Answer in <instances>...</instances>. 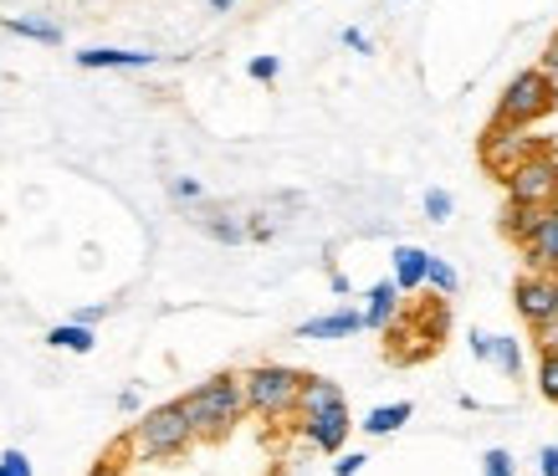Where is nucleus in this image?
Masks as SVG:
<instances>
[{
    "label": "nucleus",
    "mask_w": 558,
    "mask_h": 476,
    "mask_svg": "<svg viewBox=\"0 0 558 476\" xmlns=\"http://www.w3.org/2000/svg\"><path fill=\"white\" fill-rule=\"evenodd\" d=\"M487 364H497V369H502L508 379H518V369H523V354H518V343H512V339H492Z\"/></svg>",
    "instance_id": "5701e85b"
},
{
    "label": "nucleus",
    "mask_w": 558,
    "mask_h": 476,
    "mask_svg": "<svg viewBox=\"0 0 558 476\" xmlns=\"http://www.w3.org/2000/svg\"><path fill=\"white\" fill-rule=\"evenodd\" d=\"M123 451L134 461H180L195 451V436H190L180 405H154L138 415V426L123 430Z\"/></svg>",
    "instance_id": "7ed1b4c3"
},
{
    "label": "nucleus",
    "mask_w": 558,
    "mask_h": 476,
    "mask_svg": "<svg viewBox=\"0 0 558 476\" xmlns=\"http://www.w3.org/2000/svg\"><path fill=\"white\" fill-rule=\"evenodd\" d=\"M395 313H400V288H395V282L385 277V282H374V288H369V307H364L359 318H364V328H374V333H385Z\"/></svg>",
    "instance_id": "dca6fc26"
},
{
    "label": "nucleus",
    "mask_w": 558,
    "mask_h": 476,
    "mask_svg": "<svg viewBox=\"0 0 558 476\" xmlns=\"http://www.w3.org/2000/svg\"><path fill=\"white\" fill-rule=\"evenodd\" d=\"M548 210H558V190H554V205H548Z\"/></svg>",
    "instance_id": "4c0bfd02"
},
{
    "label": "nucleus",
    "mask_w": 558,
    "mask_h": 476,
    "mask_svg": "<svg viewBox=\"0 0 558 476\" xmlns=\"http://www.w3.org/2000/svg\"><path fill=\"white\" fill-rule=\"evenodd\" d=\"M508 200L512 205H538V210H548L554 205V190H558V154H533L527 164H518V170L508 174Z\"/></svg>",
    "instance_id": "6e6552de"
},
{
    "label": "nucleus",
    "mask_w": 558,
    "mask_h": 476,
    "mask_svg": "<svg viewBox=\"0 0 558 476\" xmlns=\"http://www.w3.org/2000/svg\"><path fill=\"white\" fill-rule=\"evenodd\" d=\"M533 154H558L554 138L543 134H527V129H482V138H476V164L497 180V185H508V174L518 170V164H527Z\"/></svg>",
    "instance_id": "423d86ee"
},
{
    "label": "nucleus",
    "mask_w": 558,
    "mask_h": 476,
    "mask_svg": "<svg viewBox=\"0 0 558 476\" xmlns=\"http://www.w3.org/2000/svg\"><path fill=\"white\" fill-rule=\"evenodd\" d=\"M246 72H252L256 83H277V72H282V62H277V57H252V62H246Z\"/></svg>",
    "instance_id": "cd10ccee"
},
{
    "label": "nucleus",
    "mask_w": 558,
    "mask_h": 476,
    "mask_svg": "<svg viewBox=\"0 0 558 476\" xmlns=\"http://www.w3.org/2000/svg\"><path fill=\"white\" fill-rule=\"evenodd\" d=\"M538 390H543V400L548 405H558V339H543L538 343Z\"/></svg>",
    "instance_id": "412c9836"
},
{
    "label": "nucleus",
    "mask_w": 558,
    "mask_h": 476,
    "mask_svg": "<svg viewBox=\"0 0 558 476\" xmlns=\"http://www.w3.org/2000/svg\"><path fill=\"white\" fill-rule=\"evenodd\" d=\"M512 307L518 318L533 328V339H558V324H554V277H538V272H523L512 282Z\"/></svg>",
    "instance_id": "0eeeda50"
},
{
    "label": "nucleus",
    "mask_w": 558,
    "mask_h": 476,
    "mask_svg": "<svg viewBox=\"0 0 558 476\" xmlns=\"http://www.w3.org/2000/svg\"><path fill=\"white\" fill-rule=\"evenodd\" d=\"M47 343L51 349H62V354H93V328H77V324H57L47 333Z\"/></svg>",
    "instance_id": "aec40b11"
},
{
    "label": "nucleus",
    "mask_w": 558,
    "mask_h": 476,
    "mask_svg": "<svg viewBox=\"0 0 558 476\" xmlns=\"http://www.w3.org/2000/svg\"><path fill=\"white\" fill-rule=\"evenodd\" d=\"M548 113H558V87L538 68H527L502 87V98L492 108V129H527V123L548 119Z\"/></svg>",
    "instance_id": "39448f33"
},
{
    "label": "nucleus",
    "mask_w": 558,
    "mask_h": 476,
    "mask_svg": "<svg viewBox=\"0 0 558 476\" xmlns=\"http://www.w3.org/2000/svg\"><path fill=\"white\" fill-rule=\"evenodd\" d=\"M451 210H457V200H451V195H446V190H430V195H425V216H430V221H451Z\"/></svg>",
    "instance_id": "a878e982"
},
{
    "label": "nucleus",
    "mask_w": 558,
    "mask_h": 476,
    "mask_svg": "<svg viewBox=\"0 0 558 476\" xmlns=\"http://www.w3.org/2000/svg\"><path fill=\"white\" fill-rule=\"evenodd\" d=\"M425 292H436V297H451V292H457V272H451V261H440V256L425 261Z\"/></svg>",
    "instance_id": "4be33fe9"
},
{
    "label": "nucleus",
    "mask_w": 558,
    "mask_h": 476,
    "mask_svg": "<svg viewBox=\"0 0 558 476\" xmlns=\"http://www.w3.org/2000/svg\"><path fill=\"white\" fill-rule=\"evenodd\" d=\"M231 5H236V0H210V11H231Z\"/></svg>",
    "instance_id": "e433bc0d"
},
{
    "label": "nucleus",
    "mask_w": 558,
    "mask_h": 476,
    "mask_svg": "<svg viewBox=\"0 0 558 476\" xmlns=\"http://www.w3.org/2000/svg\"><path fill=\"white\" fill-rule=\"evenodd\" d=\"M0 26L11 36H26V41H41V47H62V26L47 16H0Z\"/></svg>",
    "instance_id": "a211bd4d"
},
{
    "label": "nucleus",
    "mask_w": 558,
    "mask_h": 476,
    "mask_svg": "<svg viewBox=\"0 0 558 476\" xmlns=\"http://www.w3.org/2000/svg\"><path fill=\"white\" fill-rule=\"evenodd\" d=\"M343 47H354V51H364V57H369V36H364V32H354V26H343Z\"/></svg>",
    "instance_id": "473e14b6"
},
{
    "label": "nucleus",
    "mask_w": 558,
    "mask_h": 476,
    "mask_svg": "<svg viewBox=\"0 0 558 476\" xmlns=\"http://www.w3.org/2000/svg\"><path fill=\"white\" fill-rule=\"evenodd\" d=\"M543 216H548V210H538V205H502V216H497V231H502V236L512 241V246H527V241H533V231H538L543 225Z\"/></svg>",
    "instance_id": "ddd939ff"
},
{
    "label": "nucleus",
    "mask_w": 558,
    "mask_h": 476,
    "mask_svg": "<svg viewBox=\"0 0 558 476\" xmlns=\"http://www.w3.org/2000/svg\"><path fill=\"white\" fill-rule=\"evenodd\" d=\"M389 261H395V277H389V282H395L400 292H421L425 288V261H430V252H421V246H395Z\"/></svg>",
    "instance_id": "2eb2a0df"
},
{
    "label": "nucleus",
    "mask_w": 558,
    "mask_h": 476,
    "mask_svg": "<svg viewBox=\"0 0 558 476\" xmlns=\"http://www.w3.org/2000/svg\"><path fill=\"white\" fill-rule=\"evenodd\" d=\"M298 390H303V369H288V364H252L241 375V400L256 420H288L298 410Z\"/></svg>",
    "instance_id": "20e7f679"
},
{
    "label": "nucleus",
    "mask_w": 558,
    "mask_h": 476,
    "mask_svg": "<svg viewBox=\"0 0 558 476\" xmlns=\"http://www.w3.org/2000/svg\"><path fill=\"white\" fill-rule=\"evenodd\" d=\"M538 72L548 77V83L558 87V32L548 36V47H543V57H538Z\"/></svg>",
    "instance_id": "c85d7f7f"
},
{
    "label": "nucleus",
    "mask_w": 558,
    "mask_h": 476,
    "mask_svg": "<svg viewBox=\"0 0 558 476\" xmlns=\"http://www.w3.org/2000/svg\"><path fill=\"white\" fill-rule=\"evenodd\" d=\"M410 415H415V405H410V400H395V405H379V410H369V415H364V436H389V430H400L410 420Z\"/></svg>",
    "instance_id": "6ab92c4d"
},
{
    "label": "nucleus",
    "mask_w": 558,
    "mask_h": 476,
    "mask_svg": "<svg viewBox=\"0 0 558 476\" xmlns=\"http://www.w3.org/2000/svg\"><path fill=\"white\" fill-rule=\"evenodd\" d=\"M170 200H180V205H195V200H205L201 180H190V174H180V180H170Z\"/></svg>",
    "instance_id": "bb28decb"
},
{
    "label": "nucleus",
    "mask_w": 558,
    "mask_h": 476,
    "mask_svg": "<svg viewBox=\"0 0 558 476\" xmlns=\"http://www.w3.org/2000/svg\"><path fill=\"white\" fill-rule=\"evenodd\" d=\"M487 349H492V333H482V328H472V354L487 364Z\"/></svg>",
    "instance_id": "f704fd0d"
},
{
    "label": "nucleus",
    "mask_w": 558,
    "mask_h": 476,
    "mask_svg": "<svg viewBox=\"0 0 558 476\" xmlns=\"http://www.w3.org/2000/svg\"><path fill=\"white\" fill-rule=\"evenodd\" d=\"M195 225H201L205 236L226 241V246H241V241H246V221H241V216H231V210H216V205H205Z\"/></svg>",
    "instance_id": "f3484780"
},
{
    "label": "nucleus",
    "mask_w": 558,
    "mask_h": 476,
    "mask_svg": "<svg viewBox=\"0 0 558 476\" xmlns=\"http://www.w3.org/2000/svg\"><path fill=\"white\" fill-rule=\"evenodd\" d=\"M292 430H298L313 451H323V456H343L354 420H349V405H339V410H323V415H307V420H298Z\"/></svg>",
    "instance_id": "1a4fd4ad"
},
{
    "label": "nucleus",
    "mask_w": 558,
    "mask_h": 476,
    "mask_svg": "<svg viewBox=\"0 0 558 476\" xmlns=\"http://www.w3.org/2000/svg\"><path fill=\"white\" fill-rule=\"evenodd\" d=\"M359 472H364V456H359V451H349V456L333 461V476H359Z\"/></svg>",
    "instance_id": "7c9ffc66"
},
{
    "label": "nucleus",
    "mask_w": 558,
    "mask_h": 476,
    "mask_svg": "<svg viewBox=\"0 0 558 476\" xmlns=\"http://www.w3.org/2000/svg\"><path fill=\"white\" fill-rule=\"evenodd\" d=\"M129 451H123V436H119V446H113V451H108V456H98L93 461V466H87V476H129Z\"/></svg>",
    "instance_id": "b1692460"
},
{
    "label": "nucleus",
    "mask_w": 558,
    "mask_h": 476,
    "mask_svg": "<svg viewBox=\"0 0 558 476\" xmlns=\"http://www.w3.org/2000/svg\"><path fill=\"white\" fill-rule=\"evenodd\" d=\"M159 57L154 51H129V47H83L77 51V68L87 72H134V68H154Z\"/></svg>",
    "instance_id": "9d476101"
},
{
    "label": "nucleus",
    "mask_w": 558,
    "mask_h": 476,
    "mask_svg": "<svg viewBox=\"0 0 558 476\" xmlns=\"http://www.w3.org/2000/svg\"><path fill=\"white\" fill-rule=\"evenodd\" d=\"M0 476H36L32 461H26V451H5L0 456Z\"/></svg>",
    "instance_id": "c756f323"
},
{
    "label": "nucleus",
    "mask_w": 558,
    "mask_h": 476,
    "mask_svg": "<svg viewBox=\"0 0 558 476\" xmlns=\"http://www.w3.org/2000/svg\"><path fill=\"white\" fill-rule=\"evenodd\" d=\"M482 476H518V466H512V451L492 446L487 456H482Z\"/></svg>",
    "instance_id": "393cba45"
},
{
    "label": "nucleus",
    "mask_w": 558,
    "mask_h": 476,
    "mask_svg": "<svg viewBox=\"0 0 558 476\" xmlns=\"http://www.w3.org/2000/svg\"><path fill=\"white\" fill-rule=\"evenodd\" d=\"M523 267L538 277H554L558 272V210L543 216V225L533 231V241L523 246Z\"/></svg>",
    "instance_id": "9b49d317"
},
{
    "label": "nucleus",
    "mask_w": 558,
    "mask_h": 476,
    "mask_svg": "<svg viewBox=\"0 0 558 476\" xmlns=\"http://www.w3.org/2000/svg\"><path fill=\"white\" fill-rule=\"evenodd\" d=\"M538 476H558V446H543L538 451Z\"/></svg>",
    "instance_id": "2f4dec72"
},
{
    "label": "nucleus",
    "mask_w": 558,
    "mask_h": 476,
    "mask_svg": "<svg viewBox=\"0 0 558 476\" xmlns=\"http://www.w3.org/2000/svg\"><path fill=\"white\" fill-rule=\"evenodd\" d=\"M119 410H123V415H134V410H138V394L123 390V394H119Z\"/></svg>",
    "instance_id": "c9c22d12"
},
{
    "label": "nucleus",
    "mask_w": 558,
    "mask_h": 476,
    "mask_svg": "<svg viewBox=\"0 0 558 476\" xmlns=\"http://www.w3.org/2000/svg\"><path fill=\"white\" fill-rule=\"evenodd\" d=\"M102 313H108V307H77V313H72V324H77V328H93Z\"/></svg>",
    "instance_id": "72a5a7b5"
},
{
    "label": "nucleus",
    "mask_w": 558,
    "mask_h": 476,
    "mask_svg": "<svg viewBox=\"0 0 558 476\" xmlns=\"http://www.w3.org/2000/svg\"><path fill=\"white\" fill-rule=\"evenodd\" d=\"M339 405H349V400H343V385H333L328 375H303L292 420H307V415H323V410H339Z\"/></svg>",
    "instance_id": "f8f14e48"
},
{
    "label": "nucleus",
    "mask_w": 558,
    "mask_h": 476,
    "mask_svg": "<svg viewBox=\"0 0 558 476\" xmlns=\"http://www.w3.org/2000/svg\"><path fill=\"white\" fill-rule=\"evenodd\" d=\"M180 415H185L195 446H220L231 430L246 420V400H241V375H210L205 385H195L190 394L174 400Z\"/></svg>",
    "instance_id": "f03ea898"
},
{
    "label": "nucleus",
    "mask_w": 558,
    "mask_h": 476,
    "mask_svg": "<svg viewBox=\"0 0 558 476\" xmlns=\"http://www.w3.org/2000/svg\"><path fill=\"white\" fill-rule=\"evenodd\" d=\"M359 328H364V318H359L354 307H333V313H323V318H307V324L298 328V339H349Z\"/></svg>",
    "instance_id": "4468645a"
},
{
    "label": "nucleus",
    "mask_w": 558,
    "mask_h": 476,
    "mask_svg": "<svg viewBox=\"0 0 558 476\" xmlns=\"http://www.w3.org/2000/svg\"><path fill=\"white\" fill-rule=\"evenodd\" d=\"M451 333V297H436V292H425L415 303H400V313L389 318L385 328V358L389 364H421V358H436L440 343Z\"/></svg>",
    "instance_id": "f257e3e1"
}]
</instances>
